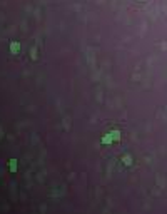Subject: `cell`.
Returning a JSON list of instances; mask_svg holds the SVG:
<instances>
[{
	"label": "cell",
	"mask_w": 167,
	"mask_h": 214,
	"mask_svg": "<svg viewBox=\"0 0 167 214\" xmlns=\"http://www.w3.org/2000/svg\"><path fill=\"white\" fill-rule=\"evenodd\" d=\"M110 136H112V141H120V132L119 131H112V132H110Z\"/></svg>",
	"instance_id": "3"
},
{
	"label": "cell",
	"mask_w": 167,
	"mask_h": 214,
	"mask_svg": "<svg viewBox=\"0 0 167 214\" xmlns=\"http://www.w3.org/2000/svg\"><path fill=\"white\" fill-rule=\"evenodd\" d=\"M139 2H147V0H139Z\"/></svg>",
	"instance_id": "6"
},
{
	"label": "cell",
	"mask_w": 167,
	"mask_h": 214,
	"mask_svg": "<svg viewBox=\"0 0 167 214\" xmlns=\"http://www.w3.org/2000/svg\"><path fill=\"white\" fill-rule=\"evenodd\" d=\"M122 161H124V162H125V164H127V166H131V164H132V161H131V156H124V157H122Z\"/></svg>",
	"instance_id": "5"
},
{
	"label": "cell",
	"mask_w": 167,
	"mask_h": 214,
	"mask_svg": "<svg viewBox=\"0 0 167 214\" xmlns=\"http://www.w3.org/2000/svg\"><path fill=\"white\" fill-rule=\"evenodd\" d=\"M10 171H12V172L17 171V161H15V159H10Z\"/></svg>",
	"instance_id": "4"
},
{
	"label": "cell",
	"mask_w": 167,
	"mask_h": 214,
	"mask_svg": "<svg viewBox=\"0 0 167 214\" xmlns=\"http://www.w3.org/2000/svg\"><path fill=\"white\" fill-rule=\"evenodd\" d=\"M18 50H20V44H18V42H12L10 44V52L12 54H18Z\"/></svg>",
	"instance_id": "1"
},
{
	"label": "cell",
	"mask_w": 167,
	"mask_h": 214,
	"mask_svg": "<svg viewBox=\"0 0 167 214\" xmlns=\"http://www.w3.org/2000/svg\"><path fill=\"white\" fill-rule=\"evenodd\" d=\"M110 142H114L112 141V136H110V134H106L104 137H102V144H110Z\"/></svg>",
	"instance_id": "2"
}]
</instances>
